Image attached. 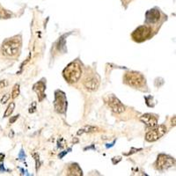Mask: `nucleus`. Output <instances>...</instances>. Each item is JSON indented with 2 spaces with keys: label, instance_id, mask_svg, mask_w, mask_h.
Wrapping results in <instances>:
<instances>
[{
  "label": "nucleus",
  "instance_id": "nucleus-6",
  "mask_svg": "<svg viewBox=\"0 0 176 176\" xmlns=\"http://www.w3.org/2000/svg\"><path fill=\"white\" fill-rule=\"evenodd\" d=\"M167 132V127L165 125H160L153 130H150L146 133L145 139L148 142H155L161 137H163Z\"/></svg>",
  "mask_w": 176,
  "mask_h": 176
},
{
  "label": "nucleus",
  "instance_id": "nucleus-18",
  "mask_svg": "<svg viewBox=\"0 0 176 176\" xmlns=\"http://www.w3.org/2000/svg\"><path fill=\"white\" fill-rule=\"evenodd\" d=\"M9 98H10V94H5V95H4V97L1 99V103L2 104H5V103H6L7 102V100H9Z\"/></svg>",
  "mask_w": 176,
  "mask_h": 176
},
{
  "label": "nucleus",
  "instance_id": "nucleus-3",
  "mask_svg": "<svg viewBox=\"0 0 176 176\" xmlns=\"http://www.w3.org/2000/svg\"><path fill=\"white\" fill-rule=\"evenodd\" d=\"M20 47V41L15 39H10L5 41L1 48L3 55L6 56H14L18 54Z\"/></svg>",
  "mask_w": 176,
  "mask_h": 176
},
{
  "label": "nucleus",
  "instance_id": "nucleus-22",
  "mask_svg": "<svg viewBox=\"0 0 176 176\" xmlns=\"http://www.w3.org/2000/svg\"><path fill=\"white\" fill-rule=\"evenodd\" d=\"M172 123H173V121H172ZM172 124H174V126L175 125V116L174 117V123H172Z\"/></svg>",
  "mask_w": 176,
  "mask_h": 176
},
{
  "label": "nucleus",
  "instance_id": "nucleus-10",
  "mask_svg": "<svg viewBox=\"0 0 176 176\" xmlns=\"http://www.w3.org/2000/svg\"><path fill=\"white\" fill-rule=\"evenodd\" d=\"M140 121L142 123H144L147 127H155L158 125V119L156 116H154L153 115L151 114H145L143 115L140 117Z\"/></svg>",
  "mask_w": 176,
  "mask_h": 176
},
{
  "label": "nucleus",
  "instance_id": "nucleus-17",
  "mask_svg": "<svg viewBox=\"0 0 176 176\" xmlns=\"http://www.w3.org/2000/svg\"><path fill=\"white\" fill-rule=\"evenodd\" d=\"M10 16H11V13H8L6 10H4V9L0 10V18L1 19H8V18H10Z\"/></svg>",
  "mask_w": 176,
  "mask_h": 176
},
{
  "label": "nucleus",
  "instance_id": "nucleus-1",
  "mask_svg": "<svg viewBox=\"0 0 176 176\" xmlns=\"http://www.w3.org/2000/svg\"><path fill=\"white\" fill-rule=\"evenodd\" d=\"M63 77L69 83H75L79 80L82 75V68L81 65L77 63L73 62L70 63L69 65L63 70Z\"/></svg>",
  "mask_w": 176,
  "mask_h": 176
},
{
  "label": "nucleus",
  "instance_id": "nucleus-7",
  "mask_svg": "<svg viewBox=\"0 0 176 176\" xmlns=\"http://www.w3.org/2000/svg\"><path fill=\"white\" fill-rule=\"evenodd\" d=\"M175 161L174 159L172 157H169L165 154L159 155L157 161H156V167L159 170H165L167 169L174 165Z\"/></svg>",
  "mask_w": 176,
  "mask_h": 176
},
{
  "label": "nucleus",
  "instance_id": "nucleus-14",
  "mask_svg": "<svg viewBox=\"0 0 176 176\" xmlns=\"http://www.w3.org/2000/svg\"><path fill=\"white\" fill-rule=\"evenodd\" d=\"M98 130L97 128L95 127H92V126H86L83 129H80V130L77 131V135H82L84 133H90V132H94Z\"/></svg>",
  "mask_w": 176,
  "mask_h": 176
},
{
  "label": "nucleus",
  "instance_id": "nucleus-5",
  "mask_svg": "<svg viewBox=\"0 0 176 176\" xmlns=\"http://www.w3.org/2000/svg\"><path fill=\"white\" fill-rule=\"evenodd\" d=\"M105 102L109 106V107L116 114H122L125 111V107L122 104V102L118 100L113 94L107 95L104 98Z\"/></svg>",
  "mask_w": 176,
  "mask_h": 176
},
{
  "label": "nucleus",
  "instance_id": "nucleus-15",
  "mask_svg": "<svg viewBox=\"0 0 176 176\" xmlns=\"http://www.w3.org/2000/svg\"><path fill=\"white\" fill-rule=\"evenodd\" d=\"M14 108H15V104H14L13 102H11V103L8 105L7 108H6L5 114H4V117H8V116H10V115L13 113Z\"/></svg>",
  "mask_w": 176,
  "mask_h": 176
},
{
  "label": "nucleus",
  "instance_id": "nucleus-21",
  "mask_svg": "<svg viewBox=\"0 0 176 176\" xmlns=\"http://www.w3.org/2000/svg\"><path fill=\"white\" fill-rule=\"evenodd\" d=\"M4 158H5V155L3 153H0V161L4 160Z\"/></svg>",
  "mask_w": 176,
  "mask_h": 176
},
{
  "label": "nucleus",
  "instance_id": "nucleus-4",
  "mask_svg": "<svg viewBox=\"0 0 176 176\" xmlns=\"http://www.w3.org/2000/svg\"><path fill=\"white\" fill-rule=\"evenodd\" d=\"M151 35H152V29L146 26H141L133 32L132 38L138 42H142L150 38Z\"/></svg>",
  "mask_w": 176,
  "mask_h": 176
},
{
  "label": "nucleus",
  "instance_id": "nucleus-19",
  "mask_svg": "<svg viewBox=\"0 0 176 176\" xmlns=\"http://www.w3.org/2000/svg\"><path fill=\"white\" fill-rule=\"evenodd\" d=\"M19 118V115H14V116H13L11 119H10V121H9V123H11V124H13V123H14L16 122V120Z\"/></svg>",
  "mask_w": 176,
  "mask_h": 176
},
{
  "label": "nucleus",
  "instance_id": "nucleus-9",
  "mask_svg": "<svg viewBox=\"0 0 176 176\" xmlns=\"http://www.w3.org/2000/svg\"><path fill=\"white\" fill-rule=\"evenodd\" d=\"M83 84H84V88L86 90H88L90 92H94L99 88L100 82L95 77L90 76L84 78V80L83 81Z\"/></svg>",
  "mask_w": 176,
  "mask_h": 176
},
{
  "label": "nucleus",
  "instance_id": "nucleus-13",
  "mask_svg": "<svg viewBox=\"0 0 176 176\" xmlns=\"http://www.w3.org/2000/svg\"><path fill=\"white\" fill-rule=\"evenodd\" d=\"M69 173V174H70V175L80 176L83 174H82V170L80 169L79 166L77 165V164H72V165L70 166Z\"/></svg>",
  "mask_w": 176,
  "mask_h": 176
},
{
  "label": "nucleus",
  "instance_id": "nucleus-16",
  "mask_svg": "<svg viewBox=\"0 0 176 176\" xmlns=\"http://www.w3.org/2000/svg\"><path fill=\"white\" fill-rule=\"evenodd\" d=\"M20 84H16L13 86V89L12 91V98L13 99H16L19 95H20Z\"/></svg>",
  "mask_w": 176,
  "mask_h": 176
},
{
  "label": "nucleus",
  "instance_id": "nucleus-12",
  "mask_svg": "<svg viewBox=\"0 0 176 176\" xmlns=\"http://www.w3.org/2000/svg\"><path fill=\"white\" fill-rule=\"evenodd\" d=\"M45 89H46V86H45V84H44L43 82H39L37 84H34V90L37 92L40 101H41L45 98V93H44Z\"/></svg>",
  "mask_w": 176,
  "mask_h": 176
},
{
  "label": "nucleus",
  "instance_id": "nucleus-8",
  "mask_svg": "<svg viewBox=\"0 0 176 176\" xmlns=\"http://www.w3.org/2000/svg\"><path fill=\"white\" fill-rule=\"evenodd\" d=\"M55 107L57 112L64 113L66 106H67V100L64 96V94L61 92H57L56 93V99H55Z\"/></svg>",
  "mask_w": 176,
  "mask_h": 176
},
{
  "label": "nucleus",
  "instance_id": "nucleus-20",
  "mask_svg": "<svg viewBox=\"0 0 176 176\" xmlns=\"http://www.w3.org/2000/svg\"><path fill=\"white\" fill-rule=\"evenodd\" d=\"M6 85H7V82H6V80H2V81H0V89H1V88L5 87Z\"/></svg>",
  "mask_w": 176,
  "mask_h": 176
},
{
  "label": "nucleus",
  "instance_id": "nucleus-11",
  "mask_svg": "<svg viewBox=\"0 0 176 176\" xmlns=\"http://www.w3.org/2000/svg\"><path fill=\"white\" fill-rule=\"evenodd\" d=\"M160 19V13L157 9H151L146 13V21L148 23H156Z\"/></svg>",
  "mask_w": 176,
  "mask_h": 176
},
{
  "label": "nucleus",
  "instance_id": "nucleus-2",
  "mask_svg": "<svg viewBox=\"0 0 176 176\" xmlns=\"http://www.w3.org/2000/svg\"><path fill=\"white\" fill-rule=\"evenodd\" d=\"M124 82L130 86L138 88L145 84V78L139 72L129 71L124 76Z\"/></svg>",
  "mask_w": 176,
  "mask_h": 176
}]
</instances>
